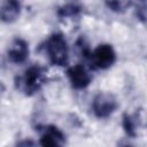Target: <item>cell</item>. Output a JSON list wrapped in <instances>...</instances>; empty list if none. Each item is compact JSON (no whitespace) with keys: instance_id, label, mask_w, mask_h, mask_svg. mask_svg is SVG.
I'll return each instance as SVG.
<instances>
[{"instance_id":"1","label":"cell","mask_w":147,"mask_h":147,"mask_svg":"<svg viewBox=\"0 0 147 147\" xmlns=\"http://www.w3.org/2000/svg\"><path fill=\"white\" fill-rule=\"evenodd\" d=\"M46 79V69L40 65H32L17 78L16 84L25 95H33L44 86Z\"/></svg>"},{"instance_id":"2","label":"cell","mask_w":147,"mask_h":147,"mask_svg":"<svg viewBox=\"0 0 147 147\" xmlns=\"http://www.w3.org/2000/svg\"><path fill=\"white\" fill-rule=\"evenodd\" d=\"M46 52L52 64L64 67L69 62V47L62 33H53L46 41Z\"/></svg>"},{"instance_id":"3","label":"cell","mask_w":147,"mask_h":147,"mask_svg":"<svg viewBox=\"0 0 147 147\" xmlns=\"http://www.w3.org/2000/svg\"><path fill=\"white\" fill-rule=\"evenodd\" d=\"M118 108L117 99L114 94L107 92L98 93L92 102V110L98 118H107Z\"/></svg>"},{"instance_id":"4","label":"cell","mask_w":147,"mask_h":147,"mask_svg":"<svg viewBox=\"0 0 147 147\" xmlns=\"http://www.w3.org/2000/svg\"><path fill=\"white\" fill-rule=\"evenodd\" d=\"M94 67L99 69H108L116 61V53L111 45H99L90 55Z\"/></svg>"},{"instance_id":"5","label":"cell","mask_w":147,"mask_h":147,"mask_svg":"<svg viewBox=\"0 0 147 147\" xmlns=\"http://www.w3.org/2000/svg\"><path fill=\"white\" fill-rule=\"evenodd\" d=\"M67 75L72 87L76 90H83L87 87L92 82L91 72L83 64H76L70 67L67 70Z\"/></svg>"},{"instance_id":"6","label":"cell","mask_w":147,"mask_h":147,"mask_svg":"<svg viewBox=\"0 0 147 147\" xmlns=\"http://www.w3.org/2000/svg\"><path fill=\"white\" fill-rule=\"evenodd\" d=\"M64 142V133L54 125L46 126L44 133L40 137V147H63Z\"/></svg>"},{"instance_id":"7","label":"cell","mask_w":147,"mask_h":147,"mask_svg":"<svg viewBox=\"0 0 147 147\" xmlns=\"http://www.w3.org/2000/svg\"><path fill=\"white\" fill-rule=\"evenodd\" d=\"M8 59L16 64H21L26 61L29 56V45L22 38H15L8 47Z\"/></svg>"},{"instance_id":"8","label":"cell","mask_w":147,"mask_h":147,"mask_svg":"<svg viewBox=\"0 0 147 147\" xmlns=\"http://www.w3.org/2000/svg\"><path fill=\"white\" fill-rule=\"evenodd\" d=\"M21 14V3L18 1H6L0 6V21L5 23L15 22Z\"/></svg>"},{"instance_id":"9","label":"cell","mask_w":147,"mask_h":147,"mask_svg":"<svg viewBox=\"0 0 147 147\" xmlns=\"http://www.w3.org/2000/svg\"><path fill=\"white\" fill-rule=\"evenodd\" d=\"M139 126H140V118L137 114L134 115L124 114L123 115V129L127 136L137 137Z\"/></svg>"},{"instance_id":"10","label":"cell","mask_w":147,"mask_h":147,"mask_svg":"<svg viewBox=\"0 0 147 147\" xmlns=\"http://www.w3.org/2000/svg\"><path fill=\"white\" fill-rule=\"evenodd\" d=\"M83 10V6L77 2H69L65 3L57 9V15L60 17H72L78 15Z\"/></svg>"},{"instance_id":"11","label":"cell","mask_w":147,"mask_h":147,"mask_svg":"<svg viewBox=\"0 0 147 147\" xmlns=\"http://www.w3.org/2000/svg\"><path fill=\"white\" fill-rule=\"evenodd\" d=\"M106 6L113 11L123 13L131 6V2L130 1H108L106 2Z\"/></svg>"},{"instance_id":"12","label":"cell","mask_w":147,"mask_h":147,"mask_svg":"<svg viewBox=\"0 0 147 147\" xmlns=\"http://www.w3.org/2000/svg\"><path fill=\"white\" fill-rule=\"evenodd\" d=\"M136 14H137L138 20H140L142 23H145V21H146V2H141V5L138 6Z\"/></svg>"},{"instance_id":"13","label":"cell","mask_w":147,"mask_h":147,"mask_svg":"<svg viewBox=\"0 0 147 147\" xmlns=\"http://www.w3.org/2000/svg\"><path fill=\"white\" fill-rule=\"evenodd\" d=\"M16 147H37V144L32 139H23L16 144Z\"/></svg>"},{"instance_id":"14","label":"cell","mask_w":147,"mask_h":147,"mask_svg":"<svg viewBox=\"0 0 147 147\" xmlns=\"http://www.w3.org/2000/svg\"><path fill=\"white\" fill-rule=\"evenodd\" d=\"M118 147H134V146H132V145H130V144H121Z\"/></svg>"}]
</instances>
